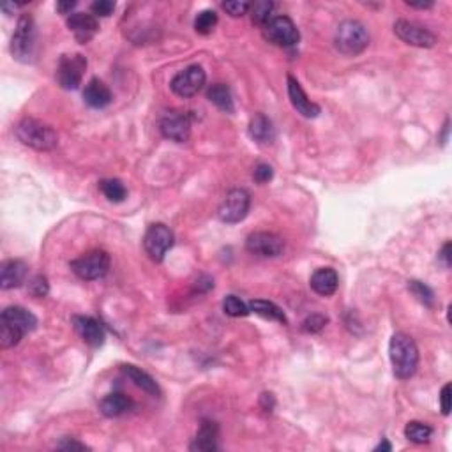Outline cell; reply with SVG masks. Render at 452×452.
I'll use <instances>...</instances> for the list:
<instances>
[{
    "instance_id": "cell-1",
    "label": "cell",
    "mask_w": 452,
    "mask_h": 452,
    "mask_svg": "<svg viewBox=\"0 0 452 452\" xmlns=\"http://www.w3.org/2000/svg\"><path fill=\"white\" fill-rule=\"evenodd\" d=\"M389 357H391L394 375L400 380H409L415 375L417 366H419V348L409 334L397 333L391 337Z\"/></svg>"
},
{
    "instance_id": "cell-2",
    "label": "cell",
    "mask_w": 452,
    "mask_h": 452,
    "mask_svg": "<svg viewBox=\"0 0 452 452\" xmlns=\"http://www.w3.org/2000/svg\"><path fill=\"white\" fill-rule=\"evenodd\" d=\"M17 137L23 145L41 150V153L53 150L59 144V135L55 129L36 119L21 120L17 126Z\"/></svg>"
},
{
    "instance_id": "cell-3",
    "label": "cell",
    "mask_w": 452,
    "mask_h": 452,
    "mask_svg": "<svg viewBox=\"0 0 452 452\" xmlns=\"http://www.w3.org/2000/svg\"><path fill=\"white\" fill-rule=\"evenodd\" d=\"M334 44L343 55H359L364 52L369 44V34L366 27L357 20H344L341 21L340 27L336 28L334 36Z\"/></svg>"
},
{
    "instance_id": "cell-4",
    "label": "cell",
    "mask_w": 452,
    "mask_h": 452,
    "mask_svg": "<svg viewBox=\"0 0 452 452\" xmlns=\"http://www.w3.org/2000/svg\"><path fill=\"white\" fill-rule=\"evenodd\" d=\"M36 46V25L30 14H21L11 39V53L20 62H28Z\"/></svg>"
},
{
    "instance_id": "cell-5",
    "label": "cell",
    "mask_w": 452,
    "mask_h": 452,
    "mask_svg": "<svg viewBox=\"0 0 452 452\" xmlns=\"http://www.w3.org/2000/svg\"><path fill=\"white\" fill-rule=\"evenodd\" d=\"M110 255L106 251H90L87 255L80 256L77 260L71 262L72 273L77 274L80 279L94 281L101 279L108 274L110 271Z\"/></svg>"
},
{
    "instance_id": "cell-6",
    "label": "cell",
    "mask_w": 452,
    "mask_h": 452,
    "mask_svg": "<svg viewBox=\"0 0 452 452\" xmlns=\"http://www.w3.org/2000/svg\"><path fill=\"white\" fill-rule=\"evenodd\" d=\"M173 242H175L173 232L163 223L150 224L144 237L145 251H147L148 258L156 264H161L164 260L166 253L173 248Z\"/></svg>"
},
{
    "instance_id": "cell-7",
    "label": "cell",
    "mask_w": 452,
    "mask_h": 452,
    "mask_svg": "<svg viewBox=\"0 0 452 452\" xmlns=\"http://www.w3.org/2000/svg\"><path fill=\"white\" fill-rule=\"evenodd\" d=\"M249 207H251V197L246 189H232V191L226 193V197L223 198L219 205V210H217V216L223 223H240L242 219H246L249 213Z\"/></svg>"
},
{
    "instance_id": "cell-8",
    "label": "cell",
    "mask_w": 452,
    "mask_h": 452,
    "mask_svg": "<svg viewBox=\"0 0 452 452\" xmlns=\"http://www.w3.org/2000/svg\"><path fill=\"white\" fill-rule=\"evenodd\" d=\"M87 60L83 55H64L57 68V81L66 90H77L83 80Z\"/></svg>"
},
{
    "instance_id": "cell-9",
    "label": "cell",
    "mask_w": 452,
    "mask_h": 452,
    "mask_svg": "<svg viewBox=\"0 0 452 452\" xmlns=\"http://www.w3.org/2000/svg\"><path fill=\"white\" fill-rule=\"evenodd\" d=\"M264 36L276 46H295L300 39L299 28L288 17H276L264 27Z\"/></svg>"
},
{
    "instance_id": "cell-10",
    "label": "cell",
    "mask_w": 452,
    "mask_h": 452,
    "mask_svg": "<svg viewBox=\"0 0 452 452\" xmlns=\"http://www.w3.org/2000/svg\"><path fill=\"white\" fill-rule=\"evenodd\" d=\"M205 80H207V75H205L202 66H189V68L177 72L170 87H172V90L177 96L193 97L204 88Z\"/></svg>"
},
{
    "instance_id": "cell-11",
    "label": "cell",
    "mask_w": 452,
    "mask_h": 452,
    "mask_svg": "<svg viewBox=\"0 0 452 452\" xmlns=\"http://www.w3.org/2000/svg\"><path fill=\"white\" fill-rule=\"evenodd\" d=\"M159 131L166 140L177 141H188L189 135H191V119L186 112L180 110H172L166 112L159 120Z\"/></svg>"
},
{
    "instance_id": "cell-12",
    "label": "cell",
    "mask_w": 452,
    "mask_h": 452,
    "mask_svg": "<svg viewBox=\"0 0 452 452\" xmlns=\"http://www.w3.org/2000/svg\"><path fill=\"white\" fill-rule=\"evenodd\" d=\"M394 32L403 43L412 44L417 48H433L436 44V36L422 25H417L409 20H400L394 25Z\"/></svg>"
},
{
    "instance_id": "cell-13",
    "label": "cell",
    "mask_w": 452,
    "mask_h": 452,
    "mask_svg": "<svg viewBox=\"0 0 452 452\" xmlns=\"http://www.w3.org/2000/svg\"><path fill=\"white\" fill-rule=\"evenodd\" d=\"M246 249L256 256L274 258L284 251V240L271 232H255L246 239Z\"/></svg>"
},
{
    "instance_id": "cell-14",
    "label": "cell",
    "mask_w": 452,
    "mask_h": 452,
    "mask_svg": "<svg viewBox=\"0 0 452 452\" xmlns=\"http://www.w3.org/2000/svg\"><path fill=\"white\" fill-rule=\"evenodd\" d=\"M72 325H75V331L80 334V337L88 346L99 348L101 344L104 343L106 334H104L103 325H101L96 318H92V316H72Z\"/></svg>"
},
{
    "instance_id": "cell-15",
    "label": "cell",
    "mask_w": 452,
    "mask_h": 452,
    "mask_svg": "<svg viewBox=\"0 0 452 452\" xmlns=\"http://www.w3.org/2000/svg\"><path fill=\"white\" fill-rule=\"evenodd\" d=\"M68 27L75 34V39L80 44H87L99 30V23H97L96 17L88 14V12H72V14H69Z\"/></svg>"
},
{
    "instance_id": "cell-16",
    "label": "cell",
    "mask_w": 452,
    "mask_h": 452,
    "mask_svg": "<svg viewBox=\"0 0 452 452\" xmlns=\"http://www.w3.org/2000/svg\"><path fill=\"white\" fill-rule=\"evenodd\" d=\"M286 80H288V97L293 108H295L300 115L306 117V119H315V117L320 115L322 108L309 99L308 94L304 92V88L300 87V83L297 81V78L288 75Z\"/></svg>"
},
{
    "instance_id": "cell-17",
    "label": "cell",
    "mask_w": 452,
    "mask_h": 452,
    "mask_svg": "<svg viewBox=\"0 0 452 452\" xmlns=\"http://www.w3.org/2000/svg\"><path fill=\"white\" fill-rule=\"evenodd\" d=\"M28 273V267L21 260H8L0 268V288L12 290L21 286Z\"/></svg>"
},
{
    "instance_id": "cell-18",
    "label": "cell",
    "mask_w": 452,
    "mask_h": 452,
    "mask_svg": "<svg viewBox=\"0 0 452 452\" xmlns=\"http://www.w3.org/2000/svg\"><path fill=\"white\" fill-rule=\"evenodd\" d=\"M217 440H219V426L213 420H204L189 449L200 452L217 451Z\"/></svg>"
},
{
    "instance_id": "cell-19",
    "label": "cell",
    "mask_w": 452,
    "mask_h": 452,
    "mask_svg": "<svg viewBox=\"0 0 452 452\" xmlns=\"http://www.w3.org/2000/svg\"><path fill=\"white\" fill-rule=\"evenodd\" d=\"M83 99L90 108L101 110V108H106V106L112 103L113 96H112V90L108 88V85L104 83V81H101L99 78H92V80L85 85Z\"/></svg>"
},
{
    "instance_id": "cell-20",
    "label": "cell",
    "mask_w": 452,
    "mask_h": 452,
    "mask_svg": "<svg viewBox=\"0 0 452 452\" xmlns=\"http://www.w3.org/2000/svg\"><path fill=\"white\" fill-rule=\"evenodd\" d=\"M0 320L8 322V324L14 325L17 328H20L23 334L32 333L37 325V318L30 311H27L25 308H20V306H9L2 311L0 315Z\"/></svg>"
},
{
    "instance_id": "cell-21",
    "label": "cell",
    "mask_w": 452,
    "mask_h": 452,
    "mask_svg": "<svg viewBox=\"0 0 452 452\" xmlns=\"http://www.w3.org/2000/svg\"><path fill=\"white\" fill-rule=\"evenodd\" d=\"M309 284H311L313 292H316L318 295L328 297L336 293L337 284H340V277H337V273L334 268L324 267L318 268V271L313 274Z\"/></svg>"
},
{
    "instance_id": "cell-22",
    "label": "cell",
    "mask_w": 452,
    "mask_h": 452,
    "mask_svg": "<svg viewBox=\"0 0 452 452\" xmlns=\"http://www.w3.org/2000/svg\"><path fill=\"white\" fill-rule=\"evenodd\" d=\"M122 373H124L137 387H140L144 393L150 394V396H161V389L159 385H157V382L154 380L148 373H145L144 369L137 368V366L132 364H124L122 366Z\"/></svg>"
},
{
    "instance_id": "cell-23",
    "label": "cell",
    "mask_w": 452,
    "mask_h": 452,
    "mask_svg": "<svg viewBox=\"0 0 452 452\" xmlns=\"http://www.w3.org/2000/svg\"><path fill=\"white\" fill-rule=\"evenodd\" d=\"M249 137L258 144H271L274 140L273 122L264 113H256L249 122Z\"/></svg>"
},
{
    "instance_id": "cell-24",
    "label": "cell",
    "mask_w": 452,
    "mask_h": 452,
    "mask_svg": "<svg viewBox=\"0 0 452 452\" xmlns=\"http://www.w3.org/2000/svg\"><path fill=\"white\" fill-rule=\"evenodd\" d=\"M249 311L256 313V315H260L262 318L271 322H279V324L286 325L288 324V318L283 313V309L279 306H276L271 300H264V299H255L249 302Z\"/></svg>"
},
{
    "instance_id": "cell-25",
    "label": "cell",
    "mask_w": 452,
    "mask_h": 452,
    "mask_svg": "<svg viewBox=\"0 0 452 452\" xmlns=\"http://www.w3.org/2000/svg\"><path fill=\"white\" fill-rule=\"evenodd\" d=\"M101 412L106 417H119L132 406V401L122 393H112L101 401Z\"/></svg>"
},
{
    "instance_id": "cell-26",
    "label": "cell",
    "mask_w": 452,
    "mask_h": 452,
    "mask_svg": "<svg viewBox=\"0 0 452 452\" xmlns=\"http://www.w3.org/2000/svg\"><path fill=\"white\" fill-rule=\"evenodd\" d=\"M207 99L213 104H216L217 108L223 110L226 113L233 112V97L232 90L228 85L224 83H214L208 87L207 90Z\"/></svg>"
},
{
    "instance_id": "cell-27",
    "label": "cell",
    "mask_w": 452,
    "mask_h": 452,
    "mask_svg": "<svg viewBox=\"0 0 452 452\" xmlns=\"http://www.w3.org/2000/svg\"><path fill=\"white\" fill-rule=\"evenodd\" d=\"M99 189L104 197L113 204H120L128 198V189L119 179H104L99 182Z\"/></svg>"
},
{
    "instance_id": "cell-28",
    "label": "cell",
    "mask_w": 452,
    "mask_h": 452,
    "mask_svg": "<svg viewBox=\"0 0 452 452\" xmlns=\"http://www.w3.org/2000/svg\"><path fill=\"white\" fill-rule=\"evenodd\" d=\"M431 435V426L424 424V422H417V420L409 422L406 428H404V436H406L410 442H413V444H426V442H429Z\"/></svg>"
},
{
    "instance_id": "cell-29",
    "label": "cell",
    "mask_w": 452,
    "mask_h": 452,
    "mask_svg": "<svg viewBox=\"0 0 452 452\" xmlns=\"http://www.w3.org/2000/svg\"><path fill=\"white\" fill-rule=\"evenodd\" d=\"M274 8H276L274 2H268V0H260V2H255V4H251L249 12H251L253 23L265 27L268 21L273 20Z\"/></svg>"
},
{
    "instance_id": "cell-30",
    "label": "cell",
    "mask_w": 452,
    "mask_h": 452,
    "mask_svg": "<svg viewBox=\"0 0 452 452\" xmlns=\"http://www.w3.org/2000/svg\"><path fill=\"white\" fill-rule=\"evenodd\" d=\"M25 334L21 333L20 328H17L14 325L8 324V322L0 320V346L2 348H12V346H17L18 343L21 341Z\"/></svg>"
},
{
    "instance_id": "cell-31",
    "label": "cell",
    "mask_w": 452,
    "mask_h": 452,
    "mask_svg": "<svg viewBox=\"0 0 452 452\" xmlns=\"http://www.w3.org/2000/svg\"><path fill=\"white\" fill-rule=\"evenodd\" d=\"M216 25H217L216 12L210 11V9H205V11L198 12L197 20H195V30H197L198 34H204V36H207V34L213 32Z\"/></svg>"
},
{
    "instance_id": "cell-32",
    "label": "cell",
    "mask_w": 452,
    "mask_h": 452,
    "mask_svg": "<svg viewBox=\"0 0 452 452\" xmlns=\"http://www.w3.org/2000/svg\"><path fill=\"white\" fill-rule=\"evenodd\" d=\"M409 288L410 292L417 297L419 302H422V304L428 306V308H433V304H435V293H433V290L429 288L428 284L413 279L409 283Z\"/></svg>"
},
{
    "instance_id": "cell-33",
    "label": "cell",
    "mask_w": 452,
    "mask_h": 452,
    "mask_svg": "<svg viewBox=\"0 0 452 452\" xmlns=\"http://www.w3.org/2000/svg\"><path fill=\"white\" fill-rule=\"evenodd\" d=\"M223 311L226 313L228 316H233V318H240V316H248L249 313V306H246L239 297L235 295H228L224 297L223 300Z\"/></svg>"
},
{
    "instance_id": "cell-34",
    "label": "cell",
    "mask_w": 452,
    "mask_h": 452,
    "mask_svg": "<svg viewBox=\"0 0 452 452\" xmlns=\"http://www.w3.org/2000/svg\"><path fill=\"white\" fill-rule=\"evenodd\" d=\"M50 292V284H48V279L44 276H34L32 279L28 281V293L32 297H36V299H43V297L48 295Z\"/></svg>"
},
{
    "instance_id": "cell-35",
    "label": "cell",
    "mask_w": 452,
    "mask_h": 452,
    "mask_svg": "<svg viewBox=\"0 0 452 452\" xmlns=\"http://www.w3.org/2000/svg\"><path fill=\"white\" fill-rule=\"evenodd\" d=\"M328 318L327 316L320 315V313H315V315H309L304 322H302V331L308 334H316L320 333L322 328L327 325Z\"/></svg>"
},
{
    "instance_id": "cell-36",
    "label": "cell",
    "mask_w": 452,
    "mask_h": 452,
    "mask_svg": "<svg viewBox=\"0 0 452 452\" xmlns=\"http://www.w3.org/2000/svg\"><path fill=\"white\" fill-rule=\"evenodd\" d=\"M249 8H251L249 2H240V0L223 2V9L228 12L230 17H233V18H239V17H244V14H248Z\"/></svg>"
},
{
    "instance_id": "cell-37",
    "label": "cell",
    "mask_w": 452,
    "mask_h": 452,
    "mask_svg": "<svg viewBox=\"0 0 452 452\" xmlns=\"http://www.w3.org/2000/svg\"><path fill=\"white\" fill-rule=\"evenodd\" d=\"M274 170L271 164L267 163H258L253 170V179L258 182V184H267L268 180H273Z\"/></svg>"
},
{
    "instance_id": "cell-38",
    "label": "cell",
    "mask_w": 452,
    "mask_h": 452,
    "mask_svg": "<svg viewBox=\"0 0 452 452\" xmlns=\"http://www.w3.org/2000/svg\"><path fill=\"white\" fill-rule=\"evenodd\" d=\"M90 11L94 12V17H110L115 11V2H112V0H97L90 6Z\"/></svg>"
},
{
    "instance_id": "cell-39",
    "label": "cell",
    "mask_w": 452,
    "mask_h": 452,
    "mask_svg": "<svg viewBox=\"0 0 452 452\" xmlns=\"http://www.w3.org/2000/svg\"><path fill=\"white\" fill-rule=\"evenodd\" d=\"M451 384L444 385L440 393V409L444 415H449L451 413Z\"/></svg>"
},
{
    "instance_id": "cell-40",
    "label": "cell",
    "mask_w": 452,
    "mask_h": 452,
    "mask_svg": "<svg viewBox=\"0 0 452 452\" xmlns=\"http://www.w3.org/2000/svg\"><path fill=\"white\" fill-rule=\"evenodd\" d=\"M57 449H60V451H87L88 447L85 444H80V442H77V440H69V438H64V440L57 445Z\"/></svg>"
},
{
    "instance_id": "cell-41",
    "label": "cell",
    "mask_w": 452,
    "mask_h": 452,
    "mask_svg": "<svg viewBox=\"0 0 452 452\" xmlns=\"http://www.w3.org/2000/svg\"><path fill=\"white\" fill-rule=\"evenodd\" d=\"M260 404H262V409H264L265 412H273L274 406H276V400H274V394H271V393L262 394Z\"/></svg>"
},
{
    "instance_id": "cell-42",
    "label": "cell",
    "mask_w": 452,
    "mask_h": 452,
    "mask_svg": "<svg viewBox=\"0 0 452 452\" xmlns=\"http://www.w3.org/2000/svg\"><path fill=\"white\" fill-rule=\"evenodd\" d=\"M440 260L444 262L445 267H451V264H452V258H451V242H445L444 248H442Z\"/></svg>"
},
{
    "instance_id": "cell-43",
    "label": "cell",
    "mask_w": 452,
    "mask_h": 452,
    "mask_svg": "<svg viewBox=\"0 0 452 452\" xmlns=\"http://www.w3.org/2000/svg\"><path fill=\"white\" fill-rule=\"evenodd\" d=\"M77 6V2L75 0H69V2H57V11L62 12V14H71L72 8Z\"/></svg>"
},
{
    "instance_id": "cell-44",
    "label": "cell",
    "mask_w": 452,
    "mask_h": 452,
    "mask_svg": "<svg viewBox=\"0 0 452 452\" xmlns=\"http://www.w3.org/2000/svg\"><path fill=\"white\" fill-rule=\"evenodd\" d=\"M406 4H409L410 8H417V9L433 8V2H419V4H415V2H406Z\"/></svg>"
},
{
    "instance_id": "cell-45",
    "label": "cell",
    "mask_w": 452,
    "mask_h": 452,
    "mask_svg": "<svg viewBox=\"0 0 452 452\" xmlns=\"http://www.w3.org/2000/svg\"><path fill=\"white\" fill-rule=\"evenodd\" d=\"M391 449H393V447H391V444H389V442L384 438V442H382V444L378 445V447H376L375 451L376 452H378V451H391Z\"/></svg>"
}]
</instances>
